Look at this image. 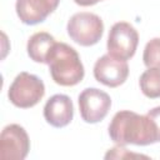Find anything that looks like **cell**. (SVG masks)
<instances>
[{
	"instance_id": "13",
	"label": "cell",
	"mask_w": 160,
	"mask_h": 160,
	"mask_svg": "<svg viewBox=\"0 0 160 160\" xmlns=\"http://www.w3.org/2000/svg\"><path fill=\"white\" fill-rule=\"evenodd\" d=\"M142 60L146 68L160 69V38H154L145 45Z\"/></svg>"
},
{
	"instance_id": "3",
	"label": "cell",
	"mask_w": 160,
	"mask_h": 160,
	"mask_svg": "<svg viewBox=\"0 0 160 160\" xmlns=\"http://www.w3.org/2000/svg\"><path fill=\"white\" fill-rule=\"evenodd\" d=\"M45 95V85L40 78L34 74L21 71L11 82L8 98L12 105L20 109L35 106Z\"/></svg>"
},
{
	"instance_id": "4",
	"label": "cell",
	"mask_w": 160,
	"mask_h": 160,
	"mask_svg": "<svg viewBox=\"0 0 160 160\" xmlns=\"http://www.w3.org/2000/svg\"><path fill=\"white\" fill-rule=\"evenodd\" d=\"M68 35L81 46H91L99 42L104 32V22L94 12L81 11L74 14L66 25Z\"/></svg>"
},
{
	"instance_id": "14",
	"label": "cell",
	"mask_w": 160,
	"mask_h": 160,
	"mask_svg": "<svg viewBox=\"0 0 160 160\" xmlns=\"http://www.w3.org/2000/svg\"><path fill=\"white\" fill-rule=\"evenodd\" d=\"M150 120L152 121L154 126H155V130H156V135H158V142L160 141V106H156V108H152L151 110L148 111L146 114Z\"/></svg>"
},
{
	"instance_id": "8",
	"label": "cell",
	"mask_w": 160,
	"mask_h": 160,
	"mask_svg": "<svg viewBox=\"0 0 160 160\" xmlns=\"http://www.w3.org/2000/svg\"><path fill=\"white\" fill-rule=\"evenodd\" d=\"M129 76V65L125 60L111 56L110 54L99 58L94 65V78L96 81L109 88H118Z\"/></svg>"
},
{
	"instance_id": "2",
	"label": "cell",
	"mask_w": 160,
	"mask_h": 160,
	"mask_svg": "<svg viewBox=\"0 0 160 160\" xmlns=\"http://www.w3.org/2000/svg\"><path fill=\"white\" fill-rule=\"evenodd\" d=\"M48 65L51 79L61 86L78 85L85 75L78 51L65 42H56L54 45L48 59Z\"/></svg>"
},
{
	"instance_id": "7",
	"label": "cell",
	"mask_w": 160,
	"mask_h": 160,
	"mask_svg": "<svg viewBox=\"0 0 160 160\" xmlns=\"http://www.w3.org/2000/svg\"><path fill=\"white\" fill-rule=\"evenodd\" d=\"M30 150L26 130L19 124L6 125L0 134V158L2 160H24Z\"/></svg>"
},
{
	"instance_id": "11",
	"label": "cell",
	"mask_w": 160,
	"mask_h": 160,
	"mask_svg": "<svg viewBox=\"0 0 160 160\" xmlns=\"http://www.w3.org/2000/svg\"><path fill=\"white\" fill-rule=\"evenodd\" d=\"M55 44H56L55 38L51 34L46 31L35 32L28 40V45H26L28 55L35 62L48 64L49 55Z\"/></svg>"
},
{
	"instance_id": "12",
	"label": "cell",
	"mask_w": 160,
	"mask_h": 160,
	"mask_svg": "<svg viewBox=\"0 0 160 160\" xmlns=\"http://www.w3.org/2000/svg\"><path fill=\"white\" fill-rule=\"evenodd\" d=\"M140 89L142 94L149 99L160 98V69L148 68L139 80Z\"/></svg>"
},
{
	"instance_id": "9",
	"label": "cell",
	"mask_w": 160,
	"mask_h": 160,
	"mask_svg": "<svg viewBox=\"0 0 160 160\" xmlns=\"http://www.w3.org/2000/svg\"><path fill=\"white\" fill-rule=\"evenodd\" d=\"M60 0H16L15 10L20 21L25 25H36L52 14Z\"/></svg>"
},
{
	"instance_id": "5",
	"label": "cell",
	"mask_w": 160,
	"mask_h": 160,
	"mask_svg": "<svg viewBox=\"0 0 160 160\" xmlns=\"http://www.w3.org/2000/svg\"><path fill=\"white\" fill-rule=\"evenodd\" d=\"M138 44L139 34L131 24L119 21L111 26L106 42L108 52L111 56L126 61L134 56Z\"/></svg>"
},
{
	"instance_id": "10",
	"label": "cell",
	"mask_w": 160,
	"mask_h": 160,
	"mask_svg": "<svg viewBox=\"0 0 160 160\" xmlns=\"http://www.w3.org/2000/svg\"><path fill=\"white\" fill-rule=\"evenodd\" d=\"M74 116L72 101L68 95H52L44 106V118L48 124L54 128H64L69 125Z\"/></svg>"
},
{
	"instance_id": "6",
	"label": "cell",
	"mask_w": 160,
	"mask_h": 160,
	"mask_svg": "<svg viewBox=\"0 0 160 160\" xmlns=\"http://www.w3.org/2000/svg\"><path fill=\"white\" fill-rule=\"evenodd\" d=\"M78 101L80 116L88 124H96L104 120L111 108L110 95L96 88L84 89L80 92Z\"/></svg>"
},
{
	"instance_id": "15",
	"label": "cell",
	"mask_w": 160,
	"mask_h": 160,
	"mask_svg": "<svg viewBox=\"0 0 160 160\" xmlns=\"http://www.w3.org/2000/svg\"><path fill=\"white\" fill-rule=\"evenodd\" d=\"M99 1H101V0H74V2L80 5V6H91Z\"/></svg>"
},
{
	"instance_id": "1",
	"label": "cell",
	"mask_w": 160,
	"mask_h": 160,
	"mask_svg": "<svg viewBox=\"0 0 160 160\" xmlns=\"http://www.w3.org/2000/svg\"><path fill=\"white\" fill-rule=\"evenodd\" d=\"M110 139L120 146L132 144L139 146L158 142L155 126L148 115L130 110L118 111L109 124Z\"/></svg>"
}]
</instances>
